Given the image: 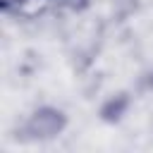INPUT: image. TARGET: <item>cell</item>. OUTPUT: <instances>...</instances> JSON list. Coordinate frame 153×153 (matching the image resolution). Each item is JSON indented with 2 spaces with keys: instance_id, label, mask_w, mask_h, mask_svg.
<instances>
[{
  "instance_id": "3",
  "label": "cell",
  "mask_w": 153,
  "mask_h": 153,
  "mask_svg": "<svg viewBox=\"0 0 153 153\" xmlns=\"http://www.w3.org/2000/svg\"><path fill=\"white\" fill-rule=\"evenodd\" d=\"M55 5L65 7V10H72V12H81L88 7V0H55Z\"/></svg>"
},
{
  "instance_id": "4",
  "label": "cell",
  "mask_w": 153,
  "mask_h": 153,
  "mask_svg": "<svg viewBox=\"0 0 153 153\" xmlns=\"http://www.w3.org/2000/svg\"><path fill=\"white\" fill-rule=\"evenodd\" d=\"M141 84H143L146 88H151V91H153V72H146V74H143V79H141Z\"/></svg>"
},
{
  "instance_id": "1",
  "label": "cell",
  "mask_w": 153,
  "mask_h": 153,
  "mask_svg": "<svg viewBox=\"0 0 153 153\" xmlns=\"http://www.w3.org/2000/svg\"><path fill=\"white\" fill-rule=\"evenodd\" d=\"M65 127H67V115L53 105H43L33 110L31 117L26 120V134L31 139H43V141L55 139L57 134H62Z\"/></svg>"
},
{
  "instance_id": "2",
  "label": "cell",
  "mask_w": 153,
  "mask_h": 153,
  "mask_svg": "<svg viewBox=\"0 0 153 153\" xmlns=\"http://www.w3.org/2000/svg\"><path fill=\"white\" fill-rule=\"evenodd\" d=\"M129 105H131L129 93H117V96H110V98L100 105V120H103V122H108V124H115V122H120V120L127 115Z\"/></svg>"
}]
</instances>
